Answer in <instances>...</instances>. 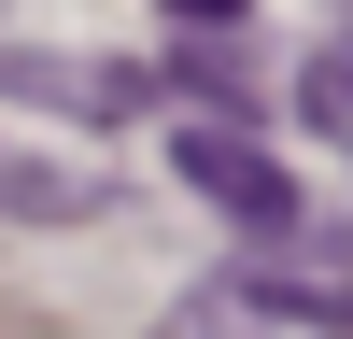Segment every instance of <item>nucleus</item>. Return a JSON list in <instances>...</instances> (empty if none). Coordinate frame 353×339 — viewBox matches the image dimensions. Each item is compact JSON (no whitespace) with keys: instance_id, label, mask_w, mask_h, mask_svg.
I'll return each instance as SVG.
<instances>
[{"instance_id":"5","label":"nucleus","mask_w":353,"mask_h":339,"mask_svg":"<svg viewBox=\"0 0 353 339\" xmlns=\"http://www.w3.org/2000/svg\"><path fill=\"white\" fill-rule=\"evenodd\" d=\"M170 99H198V113H254V71L198 43V56H170Z\"/></svg>"},{"instance_id":"6","label":"nucleus","mask_w":353,"mask_h":339,"mask_svg":"<svg viewBox=\"0 0 353 339\" xmlns=\"http://www.w3.org/2000/svg\"><path fill=\"white\" fill-rule=\"evenodd\" d=\"M170 14H184V28H226V14H254V0H170Z\"/></svg>"},{"instance_id":"1","label":"nucleus","mask_w":353,"mask_h":339,"mask_svg":"<svg viewBox=\"0 0 353 339\" xmlns=\"http://www.w3.org/2000/svg\"><path fill=\"white\" fill-rule=\"evenodd\" d=\"M170 170H184V184H198V198H212V212H226V226H241V240H254V254H269V240H297V226H311V198H297V170H283V156H269V141H254V127H241V113H198V127H184V141H170Z\"/></svg>"},{"instance_id":"3","label":"nucleus","mask_w":353,"mask_h":339,"mask_svg":"<svg viewBox=\"0 0 353 339\" xmlns=\"http://www.w3.org/2000/svg\"><path fill=\"white\" fill-rule=\"evenodd\" d=\"M297 127L353 156V28H325V43H311V71H297Z\"/></svg>"},{"instance_id":"2","label":"nucleus","mask_w":353,"mask_h":339,"mask_svg":"<svg viewBox=\"0 0 353 339\" xmlns=\"http://www.w3.org/2000/svg\"><path fill=\"white\" fill-rule=\"evenodd\" d=\"M0 99H57V113H141V99H170L156 71H128V56H43V43H0Z\"/></svg>"},{"instance_id":"7","label":"nucleus","mask_w":353,"mask_h":339,"mask_svg":"<svg viewBox=\"0 0 353 339\" xmlns=\"http://www.w3.org/2000/svg\"><path fill=\"white\" fill-rule=\"evenodd\" d=\"M339 325H353V282H339Z\"/></svg>"},{"instance_id":"4","label":"nucleus","mask_w":353,"mask_h":339,"mask_svg":"<svg viewBox=\"0 0 353 339\" xmlns=\"http://www.w3.org/2000/svg\"><path fill=\"white\" fill-rule=\"evenodd\" d=\"M0 212H28V226H71V212H99V184H71V170H28V156H0Z\"/></svg>"}]
</instances>
